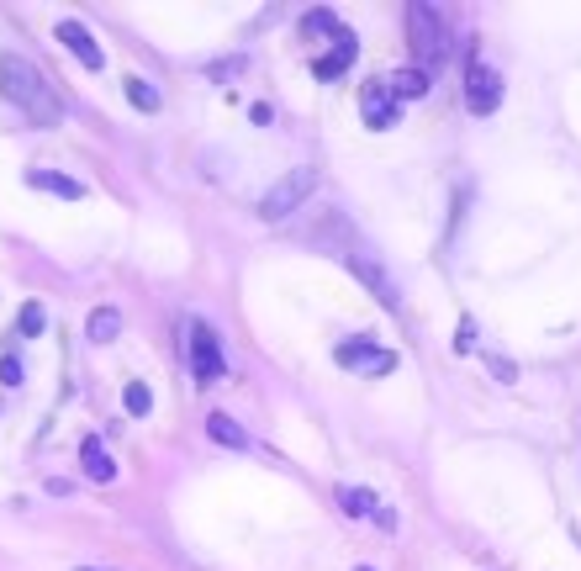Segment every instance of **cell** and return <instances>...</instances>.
Returning a JSON list of instances; mask_svg holds the SVG:
<instances>
[{
  "mask_svg": "<svg viewBox=\"0 0 581 571\" xmlns=\"http://www.w3.org/2000/svg\"><path fill=\"white\" fill-rule=\"evenodd\" d=\"M333 365H344V371H365V376H386V371H397V349H386L376 339H344V344H333Z\"/></svg>",
  "mask_w": 581,
  "mask_h": 571,
  "instance_id": "5b68a950",
  "label": "cell"
},
{
  "mask_svg": "<svg viewBox=\"0 0 581 571\" xmlns=\"http://www.w3.org/2000/svg\"><path fill=\"white\" fill-rule=\"evenodd\" d=\"M386 90H391V101H423V96H428V75H423L418 64H412V69H397V75L386 80Z\"/></svg>",
  "mask_w": 581,
  "mask_h": 571,
  "instance_id": "4fadbf2b",
  "label": "cell"
},
{
  "mask_svg": "<svg viewBox=\"0 0 581 571\" xmlns=\"http://www.w3.org/2000/svg\"><path fill=\"white\" fill-rule=\"evenodd\" d=\"M80 466H85V476H90V482H117V460H111L106 450H101V439H85V445H80Z\"/></svg>",
  "mask_w": 581,
  "mask_h": 571,
  "instance_id": "7c38bea8",
  "label": "cell"
},
{
  "mask_svg": "<svg viewBox=\"0 0 581 571\" xmlns=\"http://www.w3.org/2000/svg\"><path fill=\"white\" fill-rule=\"evenodd\" d=\"M360 117H365V127H376V133L397 122V101H391L386 80H365L360 85Z\"/></svg>",
  "mask_w": 581,
  "mask_h": 571,
  "instance_id": "9c48e42d",
  "label": "cell"
},
{
  "mask_svg": "<svg viewBox=\"0 0 581 571\" xmlns=\"http://www.w3.org/2000/svg\"><path fill=\"white\" fill-rule=\"evenodd\" d=\"M0 381H6V386H22V381H27V365L16 360V355H0Z\"/></svg>",
  "mask_w": 581,
  "mask_h": 571,
  "instance_id": "ffe728a7",
  "label": "cell"
},
{
  "mask_svg": "<svg viewBox=\"0 0 581 571\" xmlns=\"http://www.w3.org/2000/svg\"><path fill=\"white\" fill-rule=\"evenodd\" d=\"M465 106L476 117H492L502 106V80H497V69L481 64V53H471V64H465Z\"/></svg>",
  "mask_w": 581,
  "mask_h": 571,
  "instance_id": "52a82bcc",
  "label": "cell"
},
{
  "mask_svg": "<svg viewBox=\"0 0 581 571\" xmlns=\"http://www.w3.org/2000/svg\"><path fill=\"white\" fill-rule=\"evenodd\" d=\"M302 32L312 38V32H339V16L333 11H312V16H302Z\"/></svg>",
  "mask_w": 581,
  "mask_h": 571,
  "instance_id": "d6986e66",
  "label": "cell"
},
{
  "mask_svg": "<svg viewBox=\"0 0 581 571\" xmlns=\"http://www.w3.org/2000/svg\"><path fill=\"white\" fill-rule=\"evenodd\" d=\"M122 402H127V413H133V418H148V413H154V392H148L143 381H127Z\"/></svg>",
  "mask_w": 581,
  "mask_h": 571,
  "instance_id": "ac0fdd59",
  "label": "cell"
},
{
  "mask_svg": "<svg viewBox=\"0 0 581 571\" xmlns=\"http://www.w3.org/2000/svg\"><path fill=\"white\" fill-rule=\"evenodd\" d=\"M354 53H360V43H354V32H344V27H339V32H333V53H328V59H317V64H312V75H317V80H339L344 69L354 64Z\"/></svg>",
  "mask_w": 581,
  "mask_h": 571,
  "instance_id": "30bf717a",
  "label": "cell"
},
{
  "mask_svg": "<svg viewBox=\"0 0 581 571\" xmlns=\"http://www.w3.org/2000/svg\"><path fill=\"white\" fill-rule=\"evenodd\" d=\"M455 349H460V355H471V349H476V323H471V318L460 323V339H455Z\"/></svg>",
  "mask_w": 581,
  "mask_h": 571,
  "instance_id": "7402d4cb",
  "label": "cell"
},
{
  "mask_svg": "<svg viewBox=\"0 0 581 571\" xmlns=\"http://www.w3.org/2000/svg\"><path fill=\"white\" fill-rule=\"evenodd\" d=\"M185 334H191V344H185V349H191V376H196V386H212L222 376V344H217V334L201 318L185 323Z\"/></svg>",
  "mask_w": 581,
  "mask_h": 571,
  "instance_id": "8992f818",
  "label": "cell"
},
{
  "mask_svg": "<svg viewBox=\"0 0 581 571\" xmlns=\"http://www.w3.org/2000/svg\"><path fill=\"white\" fill-rule=\"evenodd\" d=\"M127 101H133L138 106V112H159V106H164V96H159V85L154 80H143V75H127Z\"/></svg>",
  "mask_w": 581,
  "mask_h": 571,
  "instance_id": "9a60e30c",
  "label": "cell"
},
{
  "mask_svg": "<svg viewBox=\"0 0 581 571\" xmlns=\"http://www.w3.org/2000/svg\"><path fill=\"white\" fill-rule=\"evenodd\" d=\"M354 571H370V566H354Z\"/></svg>",
  "mask_w": 581,
  "mask_h": 571,
  "instance_id": "484cf974",
  "label": "cell"
},
{
  "mask_svg": "<svg viewBox=\"0 0 581 571\" xmlns=\"http://www.w3.org/2000/svg\"><path fill=\"white\" fill-rule=\"evenodd\" d=\"M407 43L418 53V69L428 75V64L444 59V22L434 6H407Z\"/></svg>",
  "mask_w": 581,
  "mask_h": 571,
  "instance_id": "3957f363",
  "label": "cell"
},
{
  "mask_svg": "<svg viewBox=\"0 0 581 571\" xmlns=\"http://www.w3.org/2000/svg\"><path fill=\"white\" fill-rule=\"evenodd\" d=\"M85 334H90V344H111L122 334V312L117 307H96V312H90V323H85Z\"/></svg>",
  "mask_w": 581,
  "mask_h": 571,
  "instance_id": "5bb4252c",
  "label": "cell"
},
{
  "mask_svg": "<svg viewBox=\"0 0 581 571\" xmlns=\"http://www.w3.org/2000/svg\"><path fill=\"white\" fill-rule=\"evenodd\" d=\"M249 122L265 127V122H270V106H265V101H254V106H249Z\"/></svg>",
  "mask_w": 581,
  "mask_h": 571,
  "instance_id": "d4e9b609",
  "label": "cell"
},
{
  "mask_svg": "<svg viewBox=\"0 0 581 571\" xmlns=\"http://www.w3.org/2000/svg\"><path fill=\"white\" fill-rule=\"evenodd\" d=\"M339 254H344V265H349L354 275H360V281H365L370 291H376V302L397 312V286H391L386 265L376 260V249H370V244H360V233L349 238V228H344V244H339Z\"/></svg>",
  "mask_w": 581,
  "mask_h": 571,
  "instance_id": "7a4b0ae2",
  "label": "cell"
},
{
  "mask_svg": "<svg viewBox=\"0 0 581 571\" xmlns=\"http://www.w3.org/2000/svg\"><path fill=\"white\" fill-rule=\"evenodd\" d=\"M370 519H376V524H381L386 534H397V524H402V519H397V508H386V503H381L376 513H370Z\"/></svg>",
  "mask_w": 581,
  "mask_h": 571,
  "instance_id": "603a6c76",
  "label": "cell"
},
{
  "mask_svg": "<svg viewBox=\"0 0 581 571\" xmlns=\"http://www.w3.org/2000/svg\"><path fill=\"white\" fill-rule=\"evenodd\" d=\"M27 186H32V191H48V196H64V201H80V196H85L80 180H69V175H59V170H27Z\"/></svg>",
  "mask_w": 581,
  "mask_h": 571,
  "instance_id": "8fae6325",
  "label": "cell"
},
{
  "mask_svg": "<svg viewBox=\"0 0 581 571\" xmlns=\"http://www.w3.org/2000/svg\"><path fill=\"white\" fill-rule=\"evenodd\" d=\"M80 571H96V566H80Z\"/></svg>",
  "mask_w": 581,
  "mask_h": 571,
  "instance_id": "4316f807",
  "label": "cell"
},
{
  "mask_svg": "<svg viewBox=\"0 0 581 571\" xmlns=\"http://www.w3.org/2000/svg\"><path fill=\"white\" fill-rule=\"evenodd\" d=\"M238 69H243V59H228V64H212L206 75H212V80H228V75H238Z\"/></svg>",
  "mask_w": 581,
  "mask_h": 571,
  "instance_id": "cb8c5ba5",
  "label": "cell"
},
{
  "mask_svg": "<svg viewBox=\"0 0 581 571\" xmlns=\"http://www.w3.org/2000/svg\"><path fill=\"white\" fill-rule=\"evenodd\" d=\"M339 508L349 513V519H370L381 503H376V492H370V487H339Z\"/></svg>",
  "mask_w": 581,
  "mask_h": 571,
  "instance_id": "2e32d148",
  "label": "cell"
},
{
  "mask_svg": "<svg viewBox=\"0 0 581 571\" xmlns=\"http://www.w3.org/2000/svg\"><path fill=\"white\" fill-rule=\"evenodd\" d=\"M206 434H212L217 445H228V450H243V445H249V434H243L228 413H212V418H206Z\"/></svg>",
  "mask_w": 581,
  "mask_h": 571,
  "instance_id": "e0dca14e",
  "label": "cell"
},
{
  "mask_svg": "<svg viewBox=\"0 0 581 571\" xmlns=\"http://www.w3.org/2000/svg\"><path fill=\"white\" fill-rule=\"evenodd\" d=\"M0 96H6L16 112H27L37 127H53V122L64 117L59 90L37 75V64L22 59V53H0Z\"/></svg>",
  "mask_w": 581,
  "mask_h": 571,
  "instance_id": "6da1fadb",
  "label": "cell"
},
{
  "mask_svg": "<svg viewBox=\"0 0 581 571\" xmlns=\"http://www.w3.org/2000/svg\"><path fill=\"white\" fill-rule=\"evenodd\" d=\"M53 38H59L69 53H74V59H80L85 69H106V48L96 43V38H90V27L85 22H74V16H64V22L59 27H53Z\"/></svg>",
  "mask_w": 581,
  "mask_h": 571,
  "instance_id": "ba28073f",
  "label": "cell"
},
{
  "mask_svg": "<svg viewBox=\"0 0 581 571\" xmlns=\"http://www.w3.org/2000/svg\"><path fill=\"white\" fill-rule=\"evenodd\" d=\"M37 334H43V307L27 302L22 307V339H37Z\"/></svg>",
  "mask_w": 581,
  "mask_h": 571,
  "instance_id": "44dd1931",
  "label": "cell"
},
{
  "mask_svg": "<svg viewBox=\"0 0 581 571\" xmlns=\"http://www.w3.org/2000/svg\"><path fill=\"white\" fill-rule=\"evenodd\" d=\"M317 191V175L312 170H291V175H280L275 186L265 191V201H259V217H265V223H280V217H291L296 207H302V201Z\"/></svg>",
  "mask_w": 581,
  "mask_h": 571,
  "instance_id": "277c9868",
  "label": "cell"
}]
</instances>
